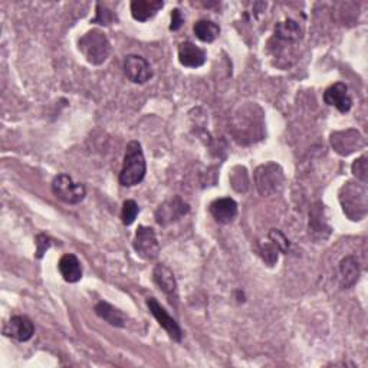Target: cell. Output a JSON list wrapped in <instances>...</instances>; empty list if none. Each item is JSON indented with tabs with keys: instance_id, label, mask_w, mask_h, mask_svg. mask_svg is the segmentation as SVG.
Returning <instances> with one entry per match:
<instances>
[{
	"instance_id": "1",
	"label": "cell",
	"mask_w": 368,
	"mask_h": 368,
	"mask_svg": "<svg viewBox=\"0 0 368 368\" xmlns=\"http://www.w3.org/2000/svg\"><path fill=\"white\" fill-rule=\"evenodd\" d=\"M145 173L147 164L141 144L138 141H130L120 173V184L124 187L137 186L144 180Z\"/></svg>"
},
{
	"instance_id": "2",
	"label": "cell",
	"mask_w": 368,
	"mask_h": 368,
	"mask_svg": "<svg viewBox=\"0 0 368 368\" xmlns=\"http://www.w3.org/2000/svg\"><path fill=\"white\" fill-rule=\"evenodd\" d=\"M78 48L85 60L93 65L104 64L111 53V43L107 35L99 29H93V31L86 32L79 39Z\"/></svg>"
},
{
	"instance_id": "3",
	"label": "cell",
	"mask_w": 368,
	"mask_h": 368,
	"mask_svg": "<svg viewBox=\"0 0 368 368\" xmlns=\"http://www.w3.org/2000/svg\"><path fill=\"white\" fill-rule=\"evenodd\" d=\"M340 201L349 220H363L367 214V190L364 184L348 182L341 187Z\"/></svg>"
},
{
	"instance_id": "4",
	"label": "cell",
	"mask_w": 368,
	"mask_h": 368,
	"mask_svg": "<svg viewBox=\"0 0 368 368\" xmlns=\"http://www.w3.org/2000/svg\"><path fill=\"white\" fill-rule=\"evenodd\" d=\"M285 183V174L281 166L275 163L263 164L255 171V184L262 196H272L281 191Z\"/></svg>"
},
{
	"instance_id": "5",
	"label": "cell",
	"mask_w": 368,
	"mask_h": 368,
	"mask_svg": "<svg viewBox=\"0 0 368 368\" xmlns=\"http://www.w3.org/2000/svg\"><path fill=\"white\" fill-rule=\"evenodd\" d=\"M53 195L68 204H78L84 200L86 190L81 183H75L69 175L60 174L52 182Z\"/></svg>"
},
{
	"instance_id": "6",
	"label": "cell",
	"mask_w": 368,
	"mask_h": 368,
	"mask_svg": "<svg viewBox=\"0 0 368 368\" xmlns=\"http://www.w3.org/2000/svg\"><path fill=\"white\" fill-rule=\"evenodd\" d=\"M132 246H134L137 255L145 260L156 259L160 252V243L157 241L156 232L149 226H138Z\"/></svg>"
},
{
	"instance_id": "7",
	"label": "cell",
	"mask_w": 368,
	"mask_h": 368,
	"mask_svg": "<svg viewBox=\"0 0 368 368\" xmlns=\"http://www.w3.org/2000/svg\"><path fill=\"white\" fill-rule=\"evenodd\" d=\"M147 306H149L150 312L160 323V327L169 334L171 340L180 343L182 338H183V332H182L180 326L177 322H175V319L173 317H170L167 314V311L160 305V302L156 298H147Z\"/></svg>"
},
{
	"instance_id": "8",
	"label": "cell",
	"mask_w": 368,
	"mask_h": 368,
	"mask_svg": "<svg viewBox=\"0 0 368 368\" xmlns=\"http://www.w3.org/2000/svg\"><path fill=\"white\" fill-rule=\"evenodd\" d=\"M125 77L134 84H145L153 78L150 64L140 55H128L124 60Z\"/></svg>"
},
{
	"instance_id": "9",
	"label": "cell",
	"mask_w": 368,
	"mask_h": 368,
	"mask_svg": "<svg viewBox=\"0 0 368 368\" xmlns=\"http://www.w3.org/2000/svg\"><path fill=\"white\" fill-rule=\"evenodd\" d=\"M187 213H188V204L180 197H173L164 201L163 204H160V208L156 212V220L158 225L167 226Z\"/></svg>"
},
{
	"instance_id": "10",
	"label": "cell",
	"mask_w": 368,
	"mask_h": 368,
	"mask_svg": "<svg viewBox=\"0 0 368 368\" xmlns=\"http://www.w3.org/2000/svg\"><path fill=\"white\" fill-rule=\"evenodd\" d=\"M331 145L334 147V150L338 154L348 156L351 153H354L358 147H363L364 140L360 136L358 131L347 130V131L334 132V134L331 136Z\"/></svg>"
},
{
	"instance_id": "11",
	"label": "cell",
	"mask_w": 368,
	"mask_h": 368,
	"mask_svg": "<svg viewBox=\"0 0 368 368\" xmlns=\"http://www.w3.org/2000/svg\"><path fill=\"white\" fill-rule=\"evenodd\" d=\"M153 278H154V282L157 284V286L166 293L167 298L170 299V302L173 305L177 304V299H179L177 281H175L173 271L169 267H166V265L160 263L154 268Z\"/></svg>"
},
{
	"instance_id": "12",
	"label": "cell",
	"mask_w": 368,
	"mask_h": 368,
	"mask_svg": "<svg viewBox=\"0 0 368 368\" xmlns=\"http://www.w3.org/2000/svg\"><path fill=\"white\" fill-rule=\"evenodd\" d=\"M3 334L13 338V340H18L21 343L29 341L35 334V327L32 321L25 315H16L12 317L9 322L3 328Z\"/></svg>"
},
{
	"instance_id": "13",
	"label": "cell",
	"mask_w": 368,
	"mask_h": 368,
	"mask_svg": "<svg viewBox=\"0 0 368 368\" xmlns=\"http://www.w3.org/2000/svg\"><path fill=\"white\" fill-rule=\"evenodd\" d=\"M323 101H326V104L335 107L343 114L348 112L352 107V99L348 94V88L343 82H336L327 88L326 93H323Z\"/></svg>"
},
{
	"instance_id": "14",
	"label": "cell",
	"mask_w": 368,
	"mask_h": 368,
	"mask_svg": "<svg viewBox=\"0 0 368 368\" xmlns=\"http://www.w3.org/2000/svg\"><path fill=\"white\" fill-rule=\"evenodd\" d=\"M209 210L216 222L222 225H229L233 222L234 217L238 216V203L230 197H222L214 200L210 204Z\"/></svg>"
},
{
	"instance_id": "15",
	"label": "cell",
	"mask_w": 368,
	"mask_h": 368,
	"mask_svg": "<svg viewBox=\"0 0 368 368\" xmlns=\"http://www.w3.org/2000/svg\"><path fill=\"white\" fill-rule=\"evenodd\" d=\"M206 52L191 42H183L179 45V61L187 68H200L206 64Z\"/></svg>"
},
{
	"instance_id": "16",
	"label": "cell",
	"mask_w": 368,
	"mask_h": 368,
	"mask_svg": "<svg viewBox=\"0 0 368 368\" xmlns=\"http://www.w3.org/2000/svg\"><path fill=\"white\" fill-rule=\"evenodd\" d=\"M163 6L161 0H134L131 3V14L138 22H147L154 18Z\"/></svg>"
},
{
	"instance_id": "17",
	"label": "cell",
	"mask_w": 368,
	"mask_h": 368,
	"mask_svg": "<svg viewBox=\"0 0 368 368\" xmlns=\"http://www.w3.org/2000/svg\"><path fill=\"white\" fill-rule=\"evenodd\" d=\"M58 269H60L62 278L69 284H77L82 278V267L81 262L75 255H64L58 263Z\"/></svg>"
},
{
	"instance_id": "18",
	"label": "cell",
	"mask_w": 368,
	"mask_h": 368,
	"mask_svg": "<svg viewBox=\"0 0 368 368\" xmlns=\"http://www.w3.org/2000/svg\"><path fill=\"white\" fill-rule=\"evenodd\" d=\"M360 278L358 260L354 256H345L340 262V285L343 289L354 286Z\"/></svg>"
},
{
	"instance_id": "19",
	"label": "cell",
	"mask_w": 368,
	"mask_h": 368,
	"mask_svg": "<svg viewBox=\"0 0 368 368\" xmlns=\"http://www.w3.org/2000/svg\"><path fill=\"white\" fill-rule=\"evenodd\" d=\"M302 27L298 22L288 19L275 26V36L284 42H298L302 38Z\"/></svg>"
},
{
	"instance_id": "20",
	"label": "cell",
	"mask_w": 368,
	"mask_h": 368,
	"mask_svg": "<svg viewBox=\"0 0 368 368\" xmlns=\"http://www.w3.org/2000/svg\"><path fill=\"white\" fill-rule=\"evenodd\" d=\"M95 314L99 318L107 321L110 323V326H112V327L123 328L125 326L124 314L120 311V309H116L115 306L110 305L108 302H99V304H97V306H95Z\"/></svg>"
},
{
	"instance_id": "21",
	"label": "cell",
	"mask_w": 368,
	"mask_h": 368,
	"mask_svg": "<svg viewBox=\"0 0 368 368\" xmlns=\"http://www.w3.org/2000/svg\"><path fill=\"white\" fill-rule=\"evenodd\" d=\"M193 31H195L196 36L204 43L214 42L220 35V27L212 21H199V22H196Z\"/></svg>"
},
{
	"instance_id": "22",
	"label": "cell",
	"mask_w": 368,
	"mask_h": 368,
	"mask_svg": "<svg viewBox=\"0 0 368 368\" xmlns=\"http://www.w3.org/2000/svg\"><path fill=\"white\" fill-rule=\"evenodd\" d=\"M140 208L134 200H125L123 204V212H121V219L123 223L125 226H130L136 222V219L138 216Z\"/></svg>"
},
{
	"instance_id": "23",
	"label": "cell",
	"mask_w": 368,
	"mask_h": 368,
	"mask_svg": "<svg viewBox=\"0 0 368 368\" xmlns=\"http://www.w3.org/2000/svg\"><path fill=\"white\" fill-rule=\"evenodd\" d=\"M352 173L357 177V180H360L361 183H367L368 180V164H367V157L363 156L358 160H356L354 163H352Z\"/></svg>"
},
{
	"instance_id": "24",
	"label": "cell",
	"mask_w": 368,
	"mask_h": 368,
	"mask_svg": "<svg viewBox=\"0 0 368 368\" xmlns=\"http://www.w3.org/2000/svg\"><path fill=\"white\" fill-rule=\"evenodd\" d=\"M268 239L279 249V252H288L289 241L285 238V234L281 230L272 229L268 234Z\"/></svg>"
},
{
	"instance_id": "25",
	"label": "cell",
	"mask_w": 368,
	"mask_h": 368,
	"mask_svg": "<svg viewBox=\"0 0 368 368\" xmlns=\"http://www.w3.org/2000/svg\"><path fill=\"white\" fill-rule=\"evenodd\" d=\"M259 252H260V256L263 258V260L267 262L268 265H272L278 260V252H279V249L269 241V243H265V245H260V249H259Z\"/></svg>"
},
{
	"instance_id": "26",
	"label": "cell",
	"mask_w": 368,
	"mask_h": 368,
	"mask_svg": "<svg viewBox=\"0 0 368 368\" xmlns=\"http://www.w3.org/2000/svg\"><path fill=\"white\" fill-rule=\"evenodd\" d=\"M114 21V14L110 9H107L106 6L102 5H97V16L93 21V23H98V25H111Z\"/></svg>"
},
{
	"instance_id": "27",
	"label": "cell",
	"mask_w": 368,
	"mask_h": 368,
	"mask_svg": "<svg viewBox=\"0 0 368 368\" xmlns=\"http://www.w3.org/2000/svg\"><path fill=\"white\" fill-rule=\"evenodd\" d=\"M52 242L47 236V234H38L36 236V258L40 259L43 255L47 254V250L51 247Z\"/></svg>"
},
{
	"instance_id": "28",
	"label": "cell",
	"mask_w": 368,
	"mask_h": 368,
	"mask_svg": "<svg viewBox=\"0 0 368 368\" xmlns=\"http://www.w3.org/2000/svg\"><path fill=\"white\" fill-rule=\"evenodd\" d=\"M184 23V19H183V14L179 9H174L171 12V25H170V31H179V29L182 27V25Z\"/></svg>"
}]
</instances>
